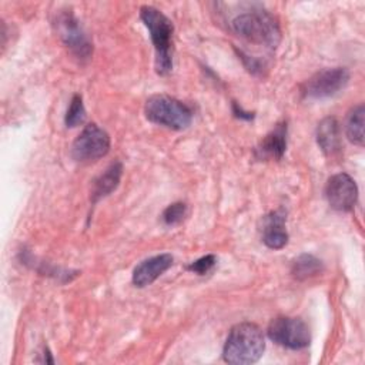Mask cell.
Segmentation results:
<instances>
[{
  "instance_id": "obj_1",
  "label": "cell",
  "mask_w": 365,
  "mask_h": 365,
  "mask_svg": "<svg viewBox=\"0 0 365 365\" xmlns=\"http://www.w3.org/2000/svg\"><path fill=\"white\" fill-rule=\"evenodd\" d=\"M265 349L264 334L252 322H241L231 328L224 344L222 356L228 364H255Z\"/></svg>"
},
{
  "instance_id": "obj_2",
  "label": "cell",
  "mask_w": 365,
  "mask_h": 365,
  "mask_svg": "<svg viewBox=\"0 0 365 365\" xmlns=\"http://www.w3.org/2000/svg\"><path fill=\"white\" fill-rule=\"evenodd\" d=\"M231 24L232 30L251 44L275 50L281 41L279 24L268 11L251 10L241 13Z\"/></svg>"
},
{
  "instance_id": "obj_3",
  "label": "cell",
  "mask_w": 365,
  "mask_h": 365,
  "mask_svg": "<svg viewBox=\"0 0 365 365\" xmlns=\"http://www.w3.org/2000/svg\"><path fill=\"white\" fill-rule=\"evenodd\" d=\"M140 17L150 31V37L155 51V70L158 74L165 76L173 68L171 40L174 26L173 21L158 9L153 6H143Z\"/></svg>"
},
{
  "instance_id": "obj_4",
  "label": "cell",
  "mask_w": 365,
  "mask_h": 365,
  "mask_svg": "<svg viewBox=\"0 0 365 365\" xmlns=\"http://www.w3.org/2000/svg\"><path fill=\"white\" fill-rule=\"evenodd\" d=\"M144 113L150 121L173 130L187 128L192 120L188 106L165 94L151 96L145 101Z\"/></svg>"
},
{
  "instance_id": "obj_5",
  "label": "cell",
  "mask_w": 365,
  "mask_h": 365,
  "mask_svg": "<svg viewBox=\"0 0 365 365\" xmlns=\"http://www.w3.org/2000/svg\"><path fill=\"white\" fill-rule=\"evenodd\" d=\"M267 332L271 341L289 349H302L311 342L309 328L301 318L278 317L269 322Z\"/></svg>"
},
{
  "instance_id": "obj_6",
  "label": "cell",
  "mask_w": 365,
  "mask_h": 365,
  "mask_svg": "<svg viewBox=\"0 0 365 365\" xmlns=\"http://www.w3.org/2000/svg\"><path fill=\"white\" fill-rule=\"evenodd\" d=\"M348 81L349 71L345 67L324 68L302 84L301 93L305 98H327L344 90Z\"/></svg>"
},
{
  "instance_id": "obj_7",
  "label": "cell",
  "mask_w": 365,
  "mask_h": 365,
  "mask_svg": "<svg viewBox=\"0 0 365 365\" xmlns=\"http://www.w3.org/2000/svg\"><path fill=\"white\" fill-rule=\"evenodd\" d=\"M110 150V137L97 124H87L71 145V157L80 163H90L104 157Z\"/></svg>"
},
{
  "instance_id": "obj_8",
  "label": "cell",
  "mask_w": 365,
  "mask_h": 365,
  "mask_svg": "<svg viewBox=\"0 0 365 365\" xmlns=\"http://www.w3.org/2000/svg\"><path fill=\"white\" fill-rule=\"evenodd\" d=\"M58 36L61 37L63 43L67 48L78 58V60H88L93 53V46L83 31L78 20L71 13H61L56 20Z\"/></svg>"
},
{
  "instance_id": "obj_9",
  "label": "cell",
  "mask_w": 365,
  "mask_h": 365,
  "mask_svg": "<svg viewBox=\"0 0 365 365\" xmlns=\"http://www.w3.org/2000/svg\"><path fill=\"white\" fill-rule=\"evenodd\" d=\"M328 204L336 211H351L358 200V187L351 175L339 173L332 175L325 185Z\"/></svg>"
},
{
  "instance_id": "obj_10",
  "label": "cell",
  "mask_w": 365,
  "mask_h": 365,
  "mask_svg": "<svg viewBox=\"0 0 365 365\" xmlns=\"http://www.w3.org/2000/svg\"><path fill=\"white\" fill-rule=\"evenodd\" d=\"M173 261L170 254H158L141 261L133 271V284L138 288L153 284L173 265Z\"/></svg>"
},
{
  "instance_id": "obj_11",
  "label": "cell",
  "mask_w": 365,
  "mask_h": 365,
  "mask_svg": "<svg viewBox=\"0 0 365 365\" xmlns=\"http://www.w3.org/2000/svg\"><path fill=\"white\" fill-rule=\"evenodd\" d=\"M285 212L277 210L264 217L262 241L271 250H279L288 242V232L285 230Z\"/></svg>"
},
{
  "instance_id": "obj_12",
  "label": "cell",
  "mask_w": 365,
  "mask_h": 365,
  "mask_svg": "<svg viewBox=\"0 0 365 365\" xmlns=\"http://www.w3.org/2000/svg\"><path fill=\"white\" fill-rule=\"evenodd\" d=\"M317 143L328 157H334L341 151V130L335 117H325L318 123Z\"/></svg>"
},
{
  "instance_id": "obj_13",
  "label": "cell",
  "mask_w": 365,
  "mask_h": 365,
  "mask_svg": "<svg viewBox=\"0 0 365 365\" xmlns=\"http://www.w3.org/2000/svg\"><path fill=\"white\" fill-rule=\"evenodd\" d=\"M287 148V123H279L269 131L257 148V155L259 158H282Z\"/></svg>"
},
{
  "instance_id": "obj_14",
  "label": "cell",
  "mask_w": 365,
  "mask_h": 365,
  "mask_svg": "<svg viewBox=\"0 0 365 365\" xmlns=\"http://www.w3.org/2000/svg\"><path fill=\"white\" fill-rule=\"evenodd\" d=\"M121 174H123V165L120 161L110 164L106 168V171L103 174H100L97 177V180L94 181L93 190H91V201L97 202L98 200L111 194L120 184Z\"/></svg>"
},
{
  "instance_id": "obj_15",
  "label": "cell",
  "mask_w": 365,
  "mask_h": 365,
  "mask_svg": "<svg viewBox=\"0 0 365 365\" xmlns=\"http://www.w3.org/2000/svg\"><path fill=\"white\" fill-rule=\"evenodd\" d=\"M364 117L365 107L364 104H358L348 113L345 124V133L348 140L361 147L364 145Z\"/></svg>"
},
{
  "instance_id": "obj_16",
  "label": "cell",
  "mask_w": 365,
  "mask_h": 365,
  "mask_svg": "<svg viewBox=\"0 0 365 365\" xmlns=\"http://www.w3.org/2000/svg\"><path fill=\"white\" fill-rule=\"evenodd\" d=\"M322 271V262L311 254H301L292 261L291 274L297 279H307Z\"/></svg>"
},
{
  "instance_id": "obj_17",
  "label": "cell",
  "mask_w": 365,
  "mask_h": 365,
  "mask_svg": "<svg viewBox=\"0 0 365 365\" xmlns=\"http://www.w3.org/2000/svg\"><path fill=\"white\" fill-rule=\"evenodd\" d=\"M84 120H86V108L83 104V98H81V96L74 94L70 101V106L67 108V113H66V118H64L66 125L77 127V125L83 124Z\"/></svg>"
},
{
  "instance_id": "obj_18",
  "label": "cell",
  "mask_w": 365,
  "mask_h": 365,
  "mask_svg": "<svg viewBox=\"0 0 365 365\" xmlns=\"http://www.w3.org/2000/svg\"><path fill=\"white\" fill-rule=\"evenodd\" d=\"M187 212H188L187 204H184V202H174V204H170L163 211L161 218H163V222L165 225H177V224H180L187 217Z\"/></svg>"
},
{
  "instance_id": "obj_19",
  "label": "cell",
  "mask_w": 365,
  "mask_h": 365,
  "mask_svg": "<svg viewBox=\"0 0 365 365\" xmlns=\"http://www.w3.org/2000/svg\"><path fill=\"white\" fill-rule=\"evenodd\" d=\"M215 262H217L215 255L208 254V255H204V257H201V258L192 261V262L187 267V269L191 271V272H194V274H198V275H205V274H208V272L214 268Z\"/></svg>"
}]
</instances>
